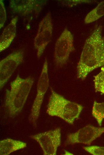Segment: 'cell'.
I'll return each instance as SVG.
<instances>
[{
	"mask_svg": "<svg viewBox=\"0 0 104 155\" xmlns=\"http://www.w3.org/2000/svg\"><path fill=\"white\" fill-rule=\"evenodd\" d=\"M104 16V1L100 2L94 9L89 12L84 19V23H92Z\"/></svg>",
	"mask_w": 104,
	"mask_h": 155,
	"instance_id": "obj_13",
	"label": "cell"
},
{
	"mask_svg": "<svg viewBox=\"0 0 104 155\" xmlns=\"http://www.w3.org/2000/svg\"><path fill=\"white\" fill-rule=\"evenodd\" d=\"M53 24L51 14L48 12L40 22L34 40V46L38 58H40L51 41L52 36Z\"/></svg>",
	"mask_w": 104,
	"mask_h": 155,
	"instance_id": "obj_6",
	"label": "cell"
},
{
	"mask_svg": "<svg viewBox=\"0 0 104 155\" xmlns=\"http://www.w3.org/2000/svg\"><path fill=\"white\" fill-rule=\"evenodd\" d=\"M93 1L91 0H64L62 1V4L68 7H71L73 6L82 3H90Z\"/></svg>",
	"mask_w": 104,
	"mask_h": 155,
	"instance_id": "obj_18",
	"label": "cell"
},
{
	"mask_svg": "<svg viewBox=\"0 0 104 155\" xmlns=\"http://www.w3.org/2000/svg\"><path fill=\"white\" fill-rule=\"evenodd\" d=\"M34 82L32 77L23 78L19 75L11 82L10 89L6 90L4 103L10 117L16 116L22 111Z\"/></svg>",
	"mask_w": 104,
	"mask_h": 155,
	"instance_id": "obj_2",
	"label": "cell"
},
{
	"mask_svg": "<svg viewBox=\"0 0 104 155\" xmlns=\"http://www.w3.org/2000/svg\"><path fill=\"white\" fill-rule=\"evenodd\" d=\"M24 52L20 49L13 51L0 61V88L1 89L18 66L23 61Z\"/></svg>",
	"mask_w": 104,
	"mask_h": 155,
	"instance_id": "obj_8",
	"label": "cell"
},
{
	"mask_svg": "<svg viewBox=\"0 0 104 155\" xmlns=\"http://www.w3.org/2000/svg\"><path fill=\"white\" fill-rule=\"evenodd\" d=\"M93 81L95 92L104 95V66L101 67L100 72L94 76Z\"/></svg>",
	"mask_w": 104,
	"mask_h": 155,
	"instance_id": "obj_15",
	"label": "cell"
},
{
	"mask_svg": "<svg viewBox=\"0 0 104 155\" xmlns=\"http://www.w3.org/2000/svg\"><path fill=\"white\" fill-rule=\"evenodd\" d=\"M46 1L36 0H11L10 7L14 12L23 16L33 13L38 16L42 10Z\"/></svg>",
	"mask_w": 104,
	"mask_h": 155,
	"instance_id": "obj_10",
	"label": "cell"
},
{
	"mask_svg": "<svg viewBox=\"0 0 104 155\" xmlns=\"http://www.w3.org/2000/svg\"><path fill=\"white\" fill-rule=\"evenodd\" d=\"M6 13L3 1L0 0V28H2L6 20Z\"/></svg>",
	"mask_w": 104,
	"mask_h": 155,
	"instance_id": "obj_17",
	"label": "cell"
},
{
	"mask_svg": "<svg viewBox=\"0 0 104 155\" xmlns=\"http://www.w3.org/2000/svg\"><path fill=\"white\" fill-rule=\"evenodd\" d=\"M26 146V142L10 138L5 139L0 141V155H9Z\"/></svg>",
	"mask_w": 104,
	"mask_h": 155,
	"instance_id": "obj_12",
	"label": "cell"
},
{
	"mask_svg": "<svg viewBox=\"0 0 104 155\" xmlns=\"http://www.w3.org/2000/svg\"><path fill=\"white\" fill-rule=\"evenodd\" d=\"M83 107L80 104L70 101L51 89L46 113L58 117L71 124L79 118Z\"/></svg>",
	"mask_w": 104,
	"mask_h": 155,
	"instance_id": "obj_3",
	"label": "cell"
},
{
	"mask_svg": "<svg viewBox=\"0 0 104 155\" xmlns=\"http://www.w3.org/2000/svg\"><path fill=\"white\" fill-rule=\"evenodd\" d=\"M18 20L17 16L13 18L3 30L0 38V52L8 48L15 38Z\"/></svg>",
	"mask_w": 104,
	"mask_h": 155,
	"instance_id": "obj_11",
	"label": "cell"
},
{
	"mask_svg": "<svg viewBox=\"0 0 104 155\" xmlns=\"http://www.w3.org/2000/svg\"><path fill=\"white\" fill-rule=\"evenodd\" d=\"M97 26L86 39L77 67L78 79L84 80L94 70L104 66V36Z\"/></svg>",
	"mask_w": 104,
	"mask_h": 155,
	"instance_id": "obj_1",
	"label": "cell"
},
{
	"mask_svg": "<svg viewBox=\"0 0 104 155\" xmlns=\"http://www.w3.org/2000/svg\"><path fill=\"white\" fill-rule=\"evenodd\" d=\"M104 132V127H97L88 125L74 133L68 134L65 144L68 145L81 143L90 145Z\"/></svg>",
	"mask_w": 104,
	"mask_h": 155,
	"instance_id": "obj_9",
	"label": "cell"
},
{
	"mask_svg": "<svg viewBox=\"0 0 104 155\" xmlns=\"http://www.w3.org/2000/svg\"><path fill=\"white\" fill-rule=\"evenodd\" d=\"M86 151L93 155H104V146L92 145L84 147Z\"/></svg>",
	"mask_w": 104,
	"mask_h": 155,
	"instance_id": "obj_16",
	"label": "cell"
},
{
	"mask_svg": "<svg viewBox=\"0 0 104 155\" xmlns=\"http://www.w3.org/2000/svg\"><path fill=\"white\" fill-rule=\"evenodd\" d=\"M39 145L44 155H56L61 144V129H55L30 136Z\"/></svg>",
	"mask_w": 104,
	"mask_h": 155,
	"instance_id": "obj_7",
	"label": "cell"
},
{
	"mask_svg": "<svg viewBox=\"0 0 104 155\" xmlns=\"http://www.w3.org/2000/svg\"><path fill=\"white\" fill-rule=\"evenodd\" d=\"M92 114L99 125L101 126L104 119V102L98 103L94 101L92 106Z\"/></svg>",
	"mask_w": 104,
	"mask_h": 155,
	"instance_id": "obj_14",
	"label": "cell"
},
{
	"mask_svg": "<svg viewBox=\"0 0 104 155\" xmlns=\"http://www.w3.org/2000/svg\"><path fill=\"white\" fill-rule=\"evenodd\" d=\"M49 80L48 62L46 58L38 80L36 94L29 117L30 122L32 123L34 127L36 126L37 121L40 115L44 96L49 86Z\"/></svg>",
	"mask_w": 104,
	"mask_h": 155,
	"instance_id": "obj_4",
	"label": "cell"
},
{
	"mask_svg": "<svg viewBox=\"0 0 104 155\" xmlns=\"http://www.w3.org/2000/svg\"><path fill=\"white\" fill-rule=\"evenodd\" d=\"M75 50L73 35L65 28L55 44L54 61L56 66L62 67L67 63L71 53Z\"/></svg>",
	"mask_w": 104,
	"mask_h": 155,
	"instance_id": "obj_5",
	"label": "cell"
},
{
	"mask_svg": "<svg viewBox=\"0 0 104 155\" xmlns=\"http://www.w3.org/2000/svg\"><path fill=\"white\" fill-rule=\"evenodd\" d=\"M71 154V153L69 151H65V155H71V154Z\"/></svg>",
	"mask_w": 104,
	"mask_h": 155,
	"instance_id": "obj_19",
	"label": "cell"
}]
</instances>
